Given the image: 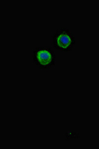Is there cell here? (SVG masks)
Returning <instances> with one entry per match:
<instances>
[{
  "label": "cell",
  "instance_id": "cell-1",
  "mask_svg": "<svg viewBox=\"0 0 99 149\" xmlns=\"http://www.w3.org/2000/svg\"><path fill=\"white\" fill-rule=\"evenodd\" d=\"M73 33L67 28H60L53 34V46L61 52H70L75 45Z\"/></svg>",
  "mask_w": 99,
  "mask_h": 149
},
{
  "label": "cell",
  "instance_id": "cell-2",
  "mask_svg": "<svg viewBox=\"0 0 99 149\" xmlns=\"http://www.w3.org/2000/svg\"><path fill=\"white\" fill-rule=\"evenodd\" d=\"M32 62L41 70H49L55 65V53L50 48H36L32 51Z\"/></svg>",
  "mask_w": 99,
  "mask_h": 149
}]
</instances>
